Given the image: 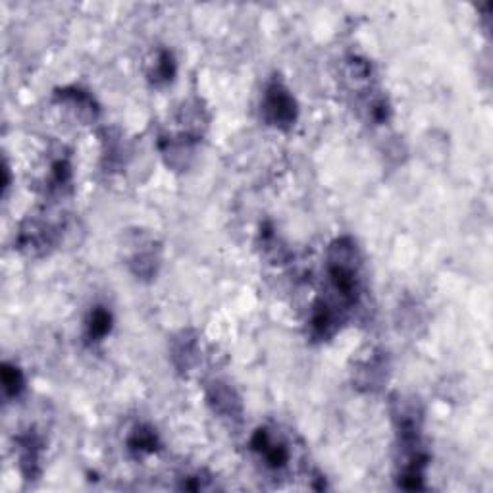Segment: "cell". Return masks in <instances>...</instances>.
I'll use <instances>...</instances> for the list:
<instances>
[{
  "instance_id": "obj_1",
  "label": "cell",
  "mask_w": 493,
  "mask_h": 493,
  "mask_svg": "<svg viewBox=\"0 0 493 493\" xmlns=\"http://www.w3.org/2000/svg\"><path fill=\"white\" fill-rule=\"evenodd\" d=\"M262 112L266 122L276 127H289L297 118V104L293 101L289 91L283 87L282 83L274 81L268 85L262 101Z\"/></svg>"
},
{
  "instance_id": "obj_2",
  "label": "cell",
  "mask_w": 493,
  "mask_h": 493,
  "mask_svg": "<svg viewBox=\"0 0 493 493\" xmlns=\"http://www.w3.org/2000/svg\"><path fill=\"white\" fill-rule=\"evenodd\" d=\"M253 449L266 461L270 468H283L289 461V451L285 443L280 442L270 430H258L254 434Z\"/></svg>"
},
{
  "instance_id": "obj_3",
  "label": "cell",
  "mask_w": 493,
  "mask_h": 493,
  "mask_svg": "<svg viewBox=\"0 0 493 493\" xmlns=\"http://www.w3.org/2000/svg\"><path fill=\"white\" fill-rule=\"evenodd\" d=\"M208 399H211V403L214 405V408H216L218 413L225 414V416H235V414H239V399H237L235 393H233L230 387H225L224 384H214Z\"/></svg>"
},
{
  "instance_id": "obj_4",
  "label": "cell",
  "mask_w": 493,
  "mask_h": 493,
  "mask_svg": "<svg viewBox=\"0 0 493 493\" xmlns=\"http://www.w3.org/2000/svg\"><path fill=\"white\" fill-rule=\"evenodd\" d=\"M110 327H112V316H110V312L106 311V308H102V306L94 308V311L91 312V316H89V337L94 341L102 339V337L110 332Z\"/></svg>"
},
{
  "instance_id": "obj_5",
  "label": "cell",
  "mask_w": 493,
  "mask_h": 493,
  "mask_svg": "<svg viewBox=\"0 0 493 493\" xmlns=\"http://www.w3.org/2000/svg\"><path fill=\"white\" fill-rule=\"evenodd\" d=\"M174 72L175 64L172 54H170V52H160L158 56H156V62H154L153 65L151 77H153L156 83H160V81H170L174 77Z\"/></svg>"
},
{
  "instance_id": "obj_6",
  "label": "cell",
  "mask_w": 493,
  "mask_h": 493,
  "mask_svg": "<svg viewBox=\"0 0 493 493\" xmlns=\"http://www.w3.org/2000/svg\"><path fill=\"white\" fill-rule=\"evenodd\" d=\"M130 449L139 453H151L156 449V435L153 430L137 428L130 437Z\"/></svg>"
},
{
  "instance_id": "obj_7",
  "label": "cell",
  "mask_w": 493,
  "mask_h": 493,
  "mask_svg": "<svg viewBox=\"0 0 493 493\" xmlns=\"http://www.w3.org/2000/svg\"><path fill=\"white\" fill-rule=\"evenodd\" d=\"M2 387L8 397H15L23 389V376L20 370L10 364H4L2 368Z\"/></svg>"
}]
</instances>
